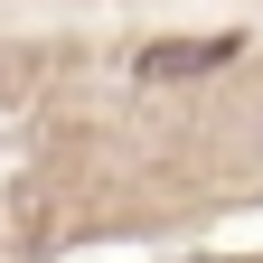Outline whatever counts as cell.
Segmentation results:
<instances>
[{"mask_svg":"<svg viewBox=\"0 0 263 263\" xmlns=\"http://www.w3.org/2000/svg\"><path fill=\"white\" fill-rule=\"evenodd\" d=\"M235 57V38H170V47H151L141 57V76H207V66Z\"/></svg>","mask_w":263,"mask_h":263,"instance_id":"cell-1","label":"cell"}]
</instances>
